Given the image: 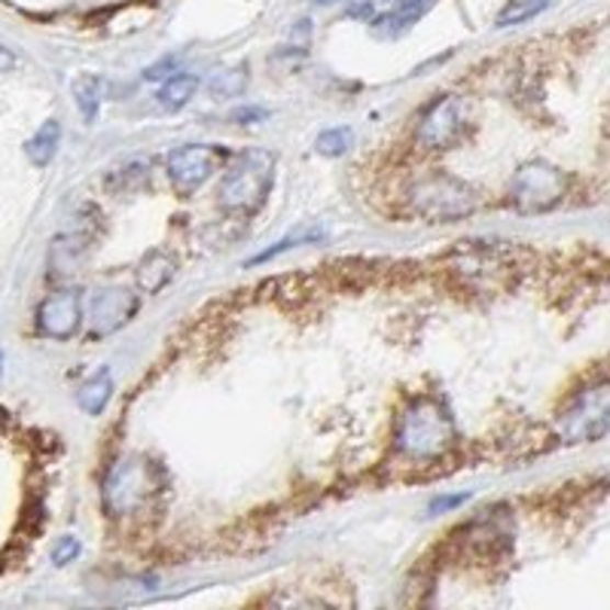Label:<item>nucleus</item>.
<instances>
[{
  "mask_svg": "<svg viewBox=\"0 0 610 610\" xmlns=\"http://www.w3.org/2000/svg\"><path fill=\"white\" fill-rule=\"evenodd\" d=\"M413 205L421 217L433 223H455L471 217L479 199L473 193L471 183L458 181L452 174H430L413 190Z\"/></svg>",
  "mask_w": 610,
  "mask_h": 610,
  "instance_id": "7ed1b4c3",
  "label": "nucleus"
},
{
  "mask_svg": "<svg viewBox=\"0 0 610 610\" xmlns=\"http://www.w3.org/2000/svg\"><path fill=\"white\" fill-rule=\"evenodd\" d=\"M111 397H113V375L108 373V370H101V373L92 375L83 388L77 391V403L83 406L89 416H101L104 406L111 403Z\"/></svg>",
  "mask_w": 610,
  "mask_h": 610,
  "instance_id": "4468645a",
  "label": "nucleus"
},
{
  "mask_svg": "<svg viewBox=\"0 0 610 610\" xmlns=\"http://www.w3.org/2000/svg\"><path fill=\"white\" fill-rule=\"evenodd\" d=\"M433 3L437 0H394V7H391L388 13L382 15V19H375V31L385 34V37H397L406 29H413Z\"/></svg>",
  "mask_w": 610,
  "mask_h": 610,
  "instance_id": "f8f14e48",
  "label": "nucleus"
},
{
  "mask_svg": "<svg viewBox=\"0 0 610 610\" xmlns=\"http://www.w3.org/2000/svg\"><path fill=\"white\" fill-rule=\"evenodd\" d=\"M226 150L217 144H187L168 152V178L181 195H193L221 168Z\"/></svg>",
  "mask_w": 610,
  "mask_h": 610,
  "instance_id": "0eeeda50",
  "label": "nucleus"
},
{
  "mask_svg": "<svg viewBox=\"0 0 610 610\" xmlns=\"http://www.w3.org/2000/svg\"><path fill=\"white\" fill-rule=\"evenodd\" d=\"M83 320V300L77 291L49 293L37 308V327L49 339H70L80 330Z\"/></svg>",
  "mask_w": 610,
  "mask_h": 610,
  "instance_id": "9d476101",
  "label": "nucleus"
},
{
  "mask_svg": "<svg viewBox=\"0 0 610 610\" xmlns=\"http://www.w3.org/2000/svg\"><path fill=\"white\" fill-rule=\"evenodd\" d=\"M320 236H324V233H293V236H287L284 241H278L275 248H269V250H263L260 257H253L250 263H266V260H272L275 253H284V250H291L296 241H300V245H305V241H318Z\"/></svg>",
  "mask_w": 610,
  "mask_h": 610,
  "instance_id": "aec40b11",
  "label": "nucleus"
},
{
  "mask_svg": "<svg viewBox=\"0 0 610 610\" xmlns=\"http://www.w3.org/2000/svg\"><path fill=\"white\" fill-rule=\"evenodd\" d=\"M464 500H467V495H455V498H437L433 504H430V513H440V510H452V507L464 504Z\"/></svg>",
  "mask_w": 610,
  "mask_h": 610,
  "instance_id": "4be33fe9",
  "label": "nucleus"
},
{
  "mask_svg": "<svg viewBox=\"0 0 610 610\" xmlns=\"http://www.w3.org/2000/svg\"><path fill=\"white\" fill-rule=\"evenodd\" d=\"M7 428V413H3V409H0V430Z\"/></svg>",
  "mask_w": 610,
  "mask_h": 610,
  "instance_id": "b1692460",
  "label": "nucleus"
},
{
  "mask_svg": "<svg viewBox=\"0 0 610 610\" xmlns=\"http://www.w3.org/2000/svg\"><path fill=\"white\" fill-rule=\"evenodd\" d=\"M455 443V421L443 400L418 397L406 406L397 428V449L413 461H437Z\"/></svg>",
  "mask_w": 610,
  "mask_h": 610,
  "instance_id": "f257e3e1",
  "label": "nucleus"
},
{
  "mask_svg": "<svg viewBox=\"0 0 610 610\" xmlns=\"http://www.w3.org/2000/svg\"><path fill=\"white\" fill-rule=\"evenodd\" d=\"M245 86H248V74H245V68L217 70V74H214V80H211V95H217V98L241 95V92H245Z\"/></svg>",
  "mask_w": 610,
  "mask_h": 610,
  "instance_id": "a211bd4d",
  "label": "nucleus"
},
{
  "mask_svg": "<svg viewBox=\"0 0 610 610\" xmlns=\"http://www.w3.org/2000/svg\"><path fill=\"white\" fill-rule=\"evenodd\" d=\"M318 3H327V0H318Z\"/></svg>",
  "mask_w": 610,
  "mask_h": 610,
  "instance_id": "393cba45",
  "label": "nucleus"
},
{
  "mask_svg": "<svg viewBox=\"0 0 610 610\" xmlns=\"http://www.w3.org/2000/svg\"><path fill=\"white\" fill-rule=\"evenodd\" d=\"M553 0H510L495 19V29H513V25H526L534 15H541Z\"/></svg>",
  "mask_w": 610,
  "mask_h": 610,
  "instance_id": "f3484780",
  "label": "nucleus"
},
{
  "mask_svg": "<svg viewBox=\"0 0 610 610\" xmlns=\"http://www.w3.org/2000/svg\"><path fill=\"white\" fill-rule=\"evenodd\" d=\"M565 193H568L565 171L543 159H531L526 166H519L510 181V202L522 214H543V211L555 208Z\"/></svg>",
  "mask_w": 610,
  "mask_h": 610,
  "instance_id": "20e7f679",
  "label": "nucleus"
},
{
  "mask_svg": "<svg viewBox=\"0 0 610 610\" xmlns=\"http://www.w3.org/2000/svg\"><path fill=\"white\" fill-rule=\"evenodd\" d=\"M610 430V379L583 388L558 418L565 443H592Z\"/></svg>",
  "mask_w": 610,
  "mask_h": 610,
  "instance_id": "39448f33",
  "label": "nucleus"
},
{
  "mask_svg": "<svg viewBox=\"0 0 610 610\" xmlns=\"http://www.w3.org/2000/svg\"><path fill=\"white\" fill-rule=\"evenodd\" d=\"M58 140H61V125H58V120H46V123L37 128V135L25 144V152H29L31 162L37 168L49 166V162L56 159Z\"/></svg>",
  "mask_w": 610,
  "mask_h": 610,
  "instance_id": "ddd939ff",
  "label": "nucleus"
},
{
  "mask_svg": "<svg viewBox=\"0 0 610 610\" xmlns=\"http://www.w3.org/2000/svg\"><path fill=\"white\" fill-rule=\"evenodd\" d=\"M80 541L77 538H61V541L56 543V550H53V562H56L58 568H65V565H70L77 555H80Z\"/></svg>",
  "mask_w": 610,
  "mask_h": 610,
  "instance_id": "412c9836",
  "label": "nucleus"
},
{
  "mask_svg": "<svg viewBox=\"0 0 610 610\" xmlns=\"http://www.w3.org/2000/svg\"><path fill=\"white\" fill-rule=\"evenodd\" d=\"M156 488H159V467L144 458H125L104 483V507L113 516L135 513L140 504H147L156 495Z\"/></svg>",
  "mask_w": 610,
  "mask_h": 610,
  "instance_id": "423d86ee",
  "label": "nucleus"
},
{
  "mask_svg": "<svg viewBox=\"0 0 610 610\" xmlns=\"http://www.w3.org/2000/svg\"><path fill=\"white\" fill-rule=\"evenodd\" d=\"M178 275V257L166 248L147 250L144 260L138 263L135 281L144 293H159L171 284V278Z\"/></svg>",
  "mask_w": 610,
  "mask_h": 610,
  "instance_id": "9b49d317",
  "label": "nucleus"
},
{
  "mask_svg": "<svg viewBox=\"0 0 610 610\" xmlns=\"http://www.w3.org/2000/svg\"><path fill=\"white\" fill-rule=\"evenodd\" d=\"M0 68H13V56L0 49Z\"/></svg>",
  "mask_w": 610,
  "mask_h": 610,
  "instance_id": "5701e85b",
  "label": "nucleus"
},
{
  "mask_svg": "<svg viewBox=\"0 0 610 610\" xmlns=\"http://www.w3.org/2000/svg\"><path fill=\"white\" fill-rule=\"evenodd\" d=\"M351 140H354V135H351L348 128H327V132H320L318 140H315V150H318L320 156H342V152H348V147H351Z\"/></svg>",
  "mask_w": 610,
  "mask_h": 610,
  "instance_id": "6ab92c4d",
  "label": "nucleus"
},
{
  "mask_svg": "<svg viewBox=\"0 0 610 610\" xmlns=\"http://www.w3.org/2000/svg\"><path fill=\"white\" fill-rule=\"evenodd\" d=\"M195 89H199V77H193V74H174V77L159 89V104H162L166 111H181V108L190 104Z\"/></svg>",
  "mask_w": 610,
  "mask_h": 610,
  "instance_id": "2eb2a0df",
  "label": "nucleus"
},
{
  "mask_svg": "<svg viewBox=\"0 0 610 610\" xmlns=\"http://www.w3.org/2000/svg\"><path fill=\"white\" fill-rule=\"evenodd\" d=\"M275 183V156L269 150H248L229 166L221 183V208L229 214H257Z\"/></svg>",
  "mask_w": 610,
  "mask_h": 610,
  "instance_id": "f03ea898",
  "label": "nucleus"
},
{
  "mask_svg": "<svg viewBox=\"0 0 610 610\" xmlns=\"http://www.w3.org/2000/svg\"><path fill=\"white\" fill-rule=\"evenodd\" d=\"M467 111H464V101L455 95L437 98L430 104L421 123H418V140L428 147V150H449L455 147L458 140L467 135Z\"/></svg>",
  "mask_w": 610,
  "mask_h": 610,
  "instance_id": "6e6552de",
  "label": "nucleus"
},
{
  "mask_svg": "<svg viewBox=\"0 0 610 610\" xmlns=\"http://www.w3.org/2000/svg\"><path fill=\"white\" fill-rule=\"evenodd\" d=\"M101 95H104V86H101L95 74H83L74 83V98H77V108L83 113L86 123H95L98 111H101Z\"/></svg>",
  "mask_w": 610,
  "mask_h": 610,
  "instance_id": "dca6fc26",
  "label": "nucleus"
},
{
  "mask_svg": "<svg viewBox=\"0 0 610 610\" xmlns=\"http://www.w3.org/2000/svg\"><path fill=\"white\" fill-rule=\"evenodd\" d=\"M138 312V296L128 287H104L95 291L89 303V327L92 336H111L125 327L132 315Z\"/></svg>",
  "mask_w": 610,
  "mask_h": 610,
  "instance_id": "1a4fd4ad",
  "label": "nucleus"
}]
</instances>
